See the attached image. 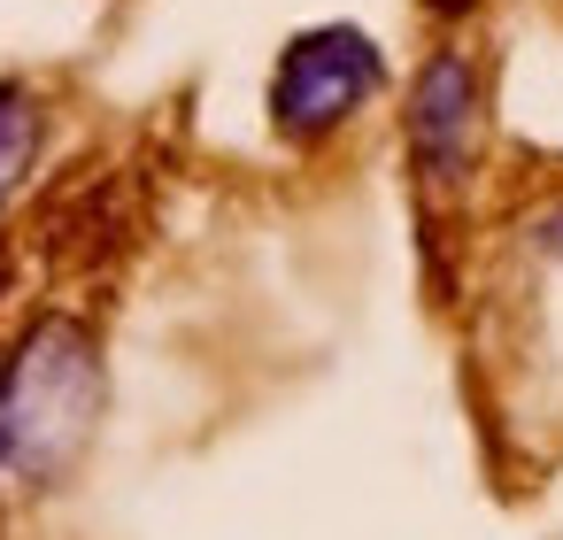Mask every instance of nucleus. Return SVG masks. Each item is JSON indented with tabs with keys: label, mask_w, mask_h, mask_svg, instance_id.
<instances>
[{
	"label": "nucleus",
	"mask_w": 563,
	"mask_h": 540,
	"mask_svg": "<svg viewBox=\"0 0 563 540\" xmlns=\"http://www.w3.org/2000/svg\"><path fill=\"white\" fill-rule=\"evenodd\" d=\"M101 417V355L86 324L40 317L0 355V478L47 486Z\"/></svg>",
	"instance_id": "nucleus-1"
},
{
	"label": "nucleus",
	"mask_w": 563,
	"mask_h": 540,
	"mask_svg": "<svg viewBox=\"0 0 563 540\" xmlns=\"http://www.w3.org/2000/svg\"><path fill=\"white\" fill-rule=\"evenodd\" d=\"M378 86H386L378 40L355 32V24H317V32L286 40V55L271 70V124H278V140H324Z\"/></svg>",
	"instance_id": "nucleus-2"
},
{
	"label": "nucleus",
	"mask_w": 563,
	"mask_h": 540,
	"mask_svg": "<svg viewBox=\"0 0 563 540\" xmlns=\"http://www.w3.org/2000/svg\"><path fill=\"white\" fill-rule=\"evenodd\" d=\"M401 132H409L417 178H424L432 194H455L463 170H471V147H478V63H471L463 47H440V55L417 70Z\"/></svg>",
	"instance_id": "nucleus-3"
},
{
	"label": "nucleus",
	"mask_w": 563,
	"mask_h": 540,
	"mask_svg": "<svg viewBox=\"0 0 563 540\" xmlns=\"http://www.w3.org/2000/svg\"><path fill=\"white\" fill-rule=\"evenodd\" d=\"M40 101L32 93H16V86H0V201H9L16 186H24V170H32V155H40Z\"/></svg>",
	"instance_id": "nucleus-4"
},
{
	"label": "nucleus",
	"mask_w": 563,
	"mask_h": 540,
	"mask_svg": "<svg viewBox=\"0 0 563 540\" xmlns=\"http://www.w3.org/2000/svg\"><path fill=\"white\" fill-rule=\"evenodd\" d=\"M532 240H540V255H563V209H555V217H548Z\"/></svg>",
	"instance_id": "nucleus-5"
},
{
	"label": "nucleus",
	"mask_w": 563,
	"mask_h": 540,
	"mask_svg": "<svg viewBox=\"0 0 563 540\" xmlns=\"http://www.w3.org/2000/svg\"><path fill=\"white\" fill-rule=\"evenodd\" d=\"M424 9H432V16H471L478 0H424Z\"/></svg>",
	"instance_id": "nucleus-6"
}]
</instances>
